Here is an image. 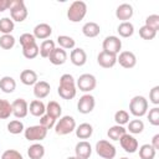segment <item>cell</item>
Masks as SVG:
<instances>
[{
	"label": "cell",
	"instance_id": "1",
	"mask_svg": "<svg viewBox=\"0 0 159 159\" xmlns=\"http://www.w3.org/2000/svg\"><path fill=\"white\" fill-rule=\"evenodd\" d=\"M57 93L63 99H72L76 97L77 87H76V81L72 75L65 73L60 77V84L57 88Z\"/></svg>",
	"mask_w": 159,
	"mask_h": 159
},
{
	"label": "cell",
	"instance_id": "2",
	"mask_svg": "<svg viewBox=\"0 0 159 159\" xmlns=\"http://www.w3.org/2000/svg\"><path fill=\"white\" fill-rule=\"evenodd\" d=\"M87 14V5L84 1L76 0L67 9V19L71 22H80Z\"/></svg>",
	"mask_w": 159,
	"mask_h": 159
},
{
	"label": "cell",
	"instance_id": "3",
	"mask_svg": "<svg viewBox=\"0 0 159 159\" xmlns=\"http://www.w3.org/2000/svg\"><path fill=\"white\" fill-rule=\"evenodd\" d=\"M129 112L134 117H143L148 112V101L143 96H134L129 102Z\"/></svg>",
	"mask_w": 159,
	"mask_h": 159
},
{
	"label": "cell",
	"instance_id": "4",
	"mask_svg": "<svg viewBox=\"0 0 159 159\" xmlns=\"http://www.w3.org/2000/svg\"><path fill=\"white\" fill-rule=\"evenodd\" d=\"M9 10H10V16L12 21L22 22L27 17V9L22 0H11Z\"/></svg>",
	"mask_w": 159,
	"mask_h": 159
},
{
	"label": "cell",
	"instance_id": "5",
	"mask_svg": "<svg viewBox=\"0 0 159 159\" xmlns=\"http://www.w3.org/2000/svg\"><path fill=\"white\" fill-rule=\"evenodd\" d=\"M76 129V120L71 116H63L55 124V132L58 135H66L72 133Z\"/></svg>",
	"mask_w": 159,
	"mask_h": 159
},
{
	"label": "cell",
	"instance_id": "6",
	"mask_svg": "<svg viewBox=\"0 0 159 159\" xmlns=\"http://www.w3.org/2000/svg\"><path fill=\"white\" fill-rule=\"evenodd\" d=\"M96 153L103 158V159H113L117 154V150H116V147L109 143L108 140L106 139H102V140H98L96 143Z\"/></svg>",
	"mask_w": 159,
	"mask_h": 159
},
{
	"label": "cell",
	"instance_id": "7",
	"mask_svg": "<svg viewBox=\"0 0 159 159\" xmlns=\"http://www.w3.org/2000/svg\"><path fill=\"white\" fill-rule=\"evenodd\" d=\"M24 135H25V139H27L29 142H41L46 138L47 129L43 128L40 124L31 125V127H27L24 130Z\"/></svg>",
	"mask_w": 159,
	"mask_h": 159
},
{
	"label": "cell",
	"instance_id": "8",
	"mask_svg": "<svg viewBox=\"0 0 159 159\" xmlns=\"http://www.w3.org/2000/svg\"><path fill=\"white\" fill-rule=\"evenodd\" d=\"M96 84H97V81H96V77L91 73H83L78 77L77 82H76V87L82 91V92H91L96 88Z\"/></svg>",
	"mask_w": 159,
	"mask_h": 159
},
{
	"label": "cell",
	"instance_id": "9",
	"mask_svg": "<svg viewBox=\"0 0 159 159\" xmlns=\"http://www.w3.org/2000/svg\"><path fill=\"white\" fill-rule=\"evenodd\" d=\"M94 106H96V101H94V97L89 93H86L83 94L78 102H77V111L82 114H88L91 113L93 109H94Z\"/></svg>",
	"mask_w": 159,
	"mask_h": 159
},
{
	"label": "cell",
	"instance_id": "10",
	"mask_svg": "<svg viewBox=\"0 0 159 159\" xmlns=\"http://www.w3.org/2000/svg\"><path fill=\"white\" fill-rule=\"evenodd\" d=\"M102 47H103V51H106V52L118 55L122 48V41L117 36H107L103 40Z\"/></svg>",
	"mask_w": 159,
	"mask_h": 159
},
{
	"label": "cell",
	"instance_id": "11",
	"mask_svg": "<svg viewBox=\"0 0 159 159\" xmlns=\"http://www.w3.org/2000/svg\"><path fill=\"white\" fill-rule=\"evenodd\" d=\"M11 109H12V114L15 116V118L17 119L25 118L29 113V103L24 98H16L11 103Z\"/></svg>",
	"mask_w": 159,
	"mask_h": 159
},
{
	"label": "cell",
	"instance_id": "12",
	"mask_svg": "<svg viewBox=\"0 0 159 159\" xmlns=\"http://www.w3.org/2000/svg\"><path fill=\"white\" fill-rule=\"evenodd\" d=\"M119 143H120V147L124 149L125 153H129V154H133L138 150V140L129 133H125L124 135H122V138L119 139Z\"/></svg>",
	"mask_w": 159,
	"mask_h": 159
},
{
	"label": "cell",
	"instance_id": "13",
	"mask_svg": "<svg viewBox=\"0 0 159 159\" xmlns=\"http://www.w3.org/2000/svg\"><path fill=\"white\" fill-rule=\"evenodd\" d=\"M117 62L123 68H133L137 63V57L132 51H122L119 56H117Z\"/></svg>",
	"mask_w": 159,
	"mask_h": 159
},
{
	"label": "cell",
	"instance_id": "14",
	"mask_svg": "<svg viewBox=\"0 0 159 159\" xmlns=\"http://www.w3.org/2000/svg\"><path fill=\"white\" fill-rule=\"evenodd\" d=\"M97 63L103 68H111L117 63V55L101 51L97 56Z\"/></svg>",
	"mask_w": 159,
	"mask_h": 159
},
{
	"label": "cell",
	"instance_id": "15",
	"mask_svg": "<svg viewBox=\"0 0 159 159\" xmlns=\"http://www.w3.org/2000/svg\"><path fill=\"white\" fill-rule=\"evenodd\" d=\"M75 157L78 159H89L92 154V147L87 140H81L75 147Z\"/></svg>",
	"mask_w": 159,
	"mask_h": 159
},
{
	"label": "cell",
	"instance_id": "16",
	"mask_svg": "<svg viewBox=\"0 0 159 159\" xmlns=\"http://www.w3.org/2000/svg\"><path fill=\"white\" fill-rule=\"evenodd\" d=\"M50 91H51V86L46 81H37L34 84V96L37 99L46 98L50 94Z\"/></svg>",
	"mask_w": 159,
	"mask_h": 159
},
{
	"label": "cell",
	"instance_id": "17",
	"mask_svg": "<svg viewBox=\"0 0 159 159\" xmlns=\"http://www.w3.org/2000/svg\"><path fill=\"white\" fill-rule=\"evenodd\" d=\"M70 60L71 62L75 65V66H83L86 62H87V53L83 48L81 47H77V48H73L70 53Z\"/></svg>",
	"mask_w": 159,
	"mask_h": 159
},
{
	"label": "cell",
	"instance_id": "18",
	"mask_svg": "<svg viewBox=\"0 0 159 159\" xmlns=\"http://www.w3.org/2000/svg\"><path fill=\"white\" fill-rule=\"evenodd\" d=\"M134 14V10H133V6L130 4H120L117 10H116V16L118 20H122L123 22H125L127 20H129Z\"/></svg>",
	"mask_w": 159,
	"mask_h": 159
},
{
	"label": "cell",
	"instance_id": "19",
	"mask_svg": "<svg viewBox=\"0 0 159 159\" xmlns=\"http://www.w3.org/2000/svg\"><path fill=\"white\" fill-rule=\"evenodd\" d=\"M52 34V27L48 25V24H45V22H41V24H37L35 27H34V36L35 39H39V40H46L51 36Z\"/></svg>",
	"mask_w": 159,
	"mask_h": 159
},
{
	"label": "cell",
	"instance_id": "20",
	"mask_svg": "<svg viewBox=\"0 0 159 159\" xmlns=\"http://www.w3.org/2000/svg\"><path fill=\"white\" fill-rule=\"evenodd\" d=\"M48 60L55 66L63 65L67 61V52H66V50H63L61 47H55V50L48 56Z\"/></svg>",
	"mask_w": 159,
	"mask_h": 159
},
{
	"label": "cell",
	"instance_id": "21",
	"mask_svg": "<svg viewBox=\"0 0 159 159\" xmlns=\"http://www.w3.org/2000/svg\"><path fill=\"white\" fill-rule=\"evenodd\" d=\"M82 32L86 37H96L99 35L101 32V27L97 22H93V21H89V22H86L83 26H82Z\"/></svg>",
	"mask_w": 159,
	"mask_h": 159
},
{
	"label": "cell",
	"instance_id": "22",
	"mask_svg": "<svg viewBox=\"0 0 159 159\" xmlns=\"http://www.w3.org/2000/svg\"><path fill=\"white\" fill-rule=\"evenodd\" d=\"M20 81L25 84V86H34L39 78H37V73L34 70H24L20 73Z\"/></svg>",
	"mask_w": 159,
	"mask_h": 159
},
{
	"label": "cell",
	"instance_id": "23",
	"mask_svg": "<svg viewBox=\"0 0 159 159\" xmlns=\"http://www.w3.org/2000/svg\"><path fill=\"white\" fill-rule=\"evenodd\" d=\"M29 111L34 117H41L46 113V106L43 104L42 101L40 99H34L30 102L29 106Z\"/></svg>",
	"mask_w": 159,
	"mask_h": 159
},
{
	"label": "cell",
	"instance_id": "24",
	"mask_svg": "<svg viewBox=\"0 0 159 159\" xmlns=\"http://www.w3.org/2000/svg\"><path fill=\"white\" fill-rule=\"evenodd\" d=\"M27 155L30 159H42L45 155V147L40 143H34L27 148Z\"/></svg>",
	"mask_w": 159,
	"mask_h": 159
},
{
	"label": "cell",
	"instance_id": "25",
	"mask_svg": "<svg viewBox=\"0 0 159 159\" xmlns=\"http://www.w3.org/2000/svg\"><path fill=\"white\" fill-rule=\"evenodd\" d=\"M76 135L80 139H88L93 134V127L89 123H81L78 127H76Z\"/></svg>",
	"mask_w": 159,
	"mask_h": 159
},
{
	"label": "cell",
	"instance_id": "26",
	"mask_svg": "<svg viewBox=\"0 0 159 159\" xmlns=\"http://www.w3.org/2000/svg\"><path fill=\"white\" fill-rule=\"evenodd\" d=\"M16 88V82L11 76H4L0 80V89L4 93H12Z\"/></svg>",
	"mask_w": 159,
	"mask_h": 159
},
{
	"label": "cell",
	"instance_id": "27",
	"mask_svg": "<svg viewBox=\"0 0 159 159\" xmlns=\"http://www.w3.org/2000/svg\"><path fill=\"white\" fill-rule=\"evenodd\" d=\"M55 42L52 41V40H45V41H42L41 42V45L39 46V53H40V56L41 57H43V58H48V56L51 55V52L55 50Z\"/></svg>",
	"mask_w": 159,
	"mask_h": 159
},
{
	"label": "cell",
	"instance_id": "28",
	"mask_svg": "<svg viewBox=\"0 0 159 159\" xmlns=\"http://www.w3.org/2000/svg\"><path fill=\"white\" fill-rule=\"evenodd\" d=\"M61 113H62V108H61L60 103H57L56 101H50L46 104V114L51 116L52 118H55V119L60 118Z\"/></svg>",
	"mask_w": 159,
	"mask_h": 159
},
{
	"label": "cell",
	"instance_id": "29",
	"mask_svg": "<svg viewBox=\"0 0 159 159\" xmlns=\"http://www.w3.org/2000/svg\"><path fill=\"white\" fill-rule=\"evenodd\" d=\"M125 133H127V129H125L123 125L116 124V125H112V127L108 129L107 135H108V138L112 139V140H119V139L122 138V135H124Z\"/></svg>",
	"mask_w": 159,
	"mask_h": 159
},
{
	"label": "cell",
	"instance_id": "30",
	"mask_svg": "<svg viewBox=\"0 0 159 159\" xmlns=\"http://www.w3.org/2000/svg\"><path fill=\"white\" fill-rule=\"evenodd\" d=\"M117 31L119 34V36L122 37H130L133 34H134V26L132 22L129 21H125V22H120L117 27Z\"/></svg>",
	"mask_w": 159,
	"mask_h": 159
},
{
	"label": "cell",
	"instance_id": "31",
	"mask_svg": "<svg viewBox=\"0 0 159 159\" xmlns=\"http://www.w3.org/2000/svg\"><path fill=\"white\" fill-rule=\"evenodd\" d=\"M57 43L63 50H73L75 45H76L75 40L71 36H67V35H60L57 37Z\"/></svg>",
	"mask_w": 159,
	"mask_h": 159
},
{
	"label": "cell",
	"instance_id": "32",
	"mask_svg": "<svg viewBox=\"0 0 159 159\" xmlns=\"http://www.w3.org/2000/svg\"><path fill=\"white\" fill-rule=\"evenodd\" d=\"M157 150L150 144H143L139 148V158L140 159H154Z\"/></svg>",
	"mask_w": 159,
	"mask_h": 159
},
{
	"label": "cell",
	"instance_id": "33",
	"mask_svg": "<svg viewBox=\"0 0 159 159\" xmlns=\"http://www.w3.org/2000/svg\"><path fill=\"white\" fill-rule=\"evenodd\" d=\"M15 27L14 21L10 17H2L0 19V32L2 35H10Z\"/></svg>",
	"mask_w": 159,
	"mask_h": 159
},
{
	"label": "cell",
	"instance_id": "34",
	"mask_svg": "<svg viewBox=\"0 0 159 159\" xmlns=\"http://www.w3.org/2000/svg\"><path fill=\"white\" fill-rule=\"evenodd\" d=\"M39 45L35 42V43H31V45H29V46H25V47H22V55H24V57H26V58H29V60H32V58H35V57H37L39 56Z\"/></svg>",
	"mask_w": 159,
	"mask_h": 159
},
{
	"label": "cell",
	"instance_id": "35",
	"mask_svg": "<svg viewBox=\"0 0 159 159\" xmlns=\"http://www.w3.org/2000/svg\"><path fill=\"white\" fill-rule=\"evenodd\" d=\"M7 130L11 134H20L25 130V127H24V123L21 120L14 119V120H10L7 123Z\"/></svg>",
	"mask_w": 159,
	"mask_h": 159
},
{
	"label": "cell",
	"instance_id": "36",
	"mask_svg": "<svg viewBox=\"0 0 159 159\" xmlns=\"http://www.w3.org/2000/svg\"><path fill=\"white\" fill-rule=\"evenodd\" d=\"M130 134H140L144 130V123L140 119H133L128 122V128Z\"/></svg>",
	"mask_w": 159,
	"mask_h": 159
},
{
	"label": "cell",
	"instance_id": "37",
	"mask_svg": "<svg viewBox=\"0 0 159 159\" xmlns=\"http://www.w3.org/2000/svg\"><path fill=\"white\" fill-rule=\"evenodd\" d=\"M11 114H12L11 103L7 102L6 99L0 98V119H7Z\"/></svg>",
	"mask_w": 159,
	"mask_h": 159
},
{
	"label": "cell",
	"instance_id": "38",
	"mask_svg": "<svg viewBox=\"0 0 159 159\" xmlns=\"http://www.w3.org/2000/svg\"><path fill=\"white\" fill-rule=\"evenodd\" d=\"M15 37L10 34V35H2L0 36V47L4 50H11L15 46Z\"/></svg>",
	"mask_w": 159,
	"mask_h": 159
},
{
	"label": "cell",
	"instance_id": "39",
	"mask_svg": "<svg viewBox=\"0 0 159 159\" xmlns=\"http://www.w3.org/2000/svg\"><path fill=\"white\" fill-rule=\"evenodd\" d=\"M114 120L118 125H124L129 122V113L124 109H119L114 113Z\"/></svg>",
	"mask_w": 159,
	"mask_h": 159
},
{
	"label": "cell",
	"instance_id": "40",
	"mask_svg": "<svg viewBox=\"0 0 159 159\" xmlns=\"http://www.w3.org/2000/svg\"><path fill=\"white\" fill-rule=\"evenodd\" d=\"M139 36L143 40H153L157 36V31H154L153 29H150V27L144 25V26H142L139 29Z\"/></svg>",
	"mask_w": 159,
	"mask_h": 159
},
{
	"label": "cell",
	"instance_id": "41",
	"mask_svg": "<svg viewBox=\"0 0 159 159\" xmlns=\"http://www.w3.org/2000/svg\"><path fill=\"white\" fill-rule=\"evenodd\" d=\"M55 124H56V119L55 118H52L51 116H48V114H43V116H41L40 117V125H42L43 128H46L47 130L48 129H51V128H53L55 127Z\"/></svg>",
	"mask_w": 159,
	"mask_h": 159
},
{
	"label": "cell",
	"instance_id": "42",
	"mask_svg": "<svg viewBox=\"0 0 159 159\" xmlns=\"http://www.w3.org/2000/svg\"><path fill=\"white\" fill-rule=\"evenodd\" d=\"M148 120L152 125H159V108L158 107H153L152 109H149V113L147 114Z\"/></svg>",
	"mask_w": 159,
	"mask_h": 159
},
{
	"label": "cell",
	"instance_id": "43",
	"mask_svg": "<svg viewBox=\"0 0 159 159\" xmlns=\"http://www.w3.org/2000/svg\"><path fill=\"white\" fill-rule=\"evenodd\" d=\"M145 26L153 29L154 31H158L159 30V15H149L147 19H145Z\"/></svg>",
	"mask_w": 159,
	"mask_h": 159
},
{
	"label": "cell",
	"instance_id": "44",
	"mask_svg": "<svg viewBox=\"0 0 159 159\" xmlns=\"http://www.w3.org/2000/svg\"><path fill=\"white\" fill-rule=\"evenodd\" d=\"M0 159H24L22 154L15 149H7L1 154Z\"/></svg>",
	"mask_w": 159,
	"mask_h": 159
},
{
	"label": "cell",
	"instance_id": "45",
	"mask_svg": "<svg viewBox=\"0 0 159 159\" xmlns=\"http://www.w3.org/2000/svg\"><path fill=\"white\" fill-rule=\"evenodd\" d=\"M36 42V39L32 34H29V32H25L20 36V45L21 47H25V46H29L31 43H35Z\"/></svg>",
	"mask_w": 159,
	"mask_h": 159
},
{
	"label": "cell",
	"instance_id": "46",
	"mask_svg": "<svg viewBox=\"0 0 159 159\" xmlns=\"http://www.w3.org/2000/svg\"><path fill=\"white\" fill-rule=\"evenodd\" d=\"M149 99L153 104H159V86H154L149 92Z\"/></svg>",
	"mask_w": 159,
	"mask_h": 159
},
{
	"label": "cell",
	"instance_id": "47",
	"mask_svg": "<svg viewBox=\"0 0 159 159\" xmlns=\"http://www.w3.org/2000/svg\"><path fill=\"white\" fill-rule=\"evenodd\" d=\"M10 4H11V0H0V12L10 9Z\"/></svg>",
	"mask_w": 159,
	"mask_h": 159
},
{
	"label": "cell",
	"instance_id": "48",
	"mask_svg": "<svg viewBox=\"0 0 159 159\" xmlns=\"http://www.w3.org/2000/svg\"><path fill=\"white\" fill-rule=\"evenodd\" d=\"M150 145H152V147H153L155 150H158V149H159V134H155V135L153 137Z\"/></svg>",
	"mask_w": 159,
	"mask_h": 159
},
{
	"label": "cell",
	"instance_id": "49",
	"mask_svg": "<svg viewBox=\"0 0 159 159\" xmlns=\"http://www.w3.org/2000/svg\"><path fill=\"white\" fill-rule=\"evenodd\" d=\"M67 159H78V158H77V157H68Z\"/></svg>",
	"mask_w": 159,
	"mask_h": 159
},
{
	"label": "cell",
	"instance_id": "50",
	"mask_svg": "<svg viewBox=\"0 0 159 159\" xmlns=\"http://www.w3.org/2000/svg\"><path fill=\"white\" fill-rule=\"evenodd\" d=\"M119 159H129V158H125V157H123V158H119Z\"/></svg>",
	"mask_w": 159,
	"mask_h": 159
}]
</instances>
